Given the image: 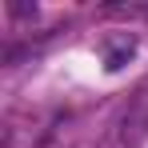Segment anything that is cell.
I'll return each instance as SVG.
<instances>
[{"label": "cell", "mask_w": 148, "mask_h": 148, "mask_svg": "<svg viewBox=\"0 0 148 148\" xmlns=\"http://www.w3.org/2000/svg\"><path fill=\"white\" fill-rule=\"evenodd\" d=\"M132 52H136V40L128 36V40H120L116 48H112L108 56H104V68H108V72H116V68H124V64L132 60Z\"/></svg>", "instance_id": "obj_1"}, {"label": "cell", "mask_w": 148, "mask_h": 148, "mask_svg": "<svg viewBox=\"0 0 148 148\" xmlns=\"http://www.w3.org/2000/svg\"><path fill=\"white\" fill-rule=\"evenodd\" d=\"M44 148H56V144H44Z\"/></svg>", "instance_id": "obj_2"}]
</instances>
